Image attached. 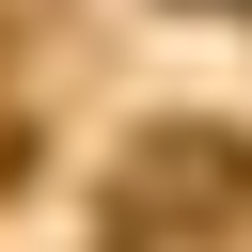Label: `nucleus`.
Segmentation results:
<instances>
[{"label":"nucleus","instance_id":"obj_1","mask_svg":"<svg viewBox=\"0 0 252 252\" xmlns=\"http://www.w3.org/2000/svg\"><path fill=\"white\" fill-rule=\"evenodd\" d=\"M236 205H252V142L236 126H142L126 142L110 220H236Z\"/></svg>","mask_w":252,"mask_h":252}]
</instances>
